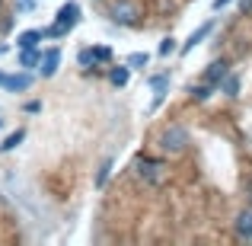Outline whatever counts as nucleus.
Segmentation results:
<instances>
[{
    "label": "nucleus",
    "instance_id": "1",
    "mask_svg": "<svg viewBox=\"0 0 252 246\" xmlns=\"http://www.w3.org/2000/svg\"><path fill=\"white\" fill-rule=\"evenodd\" d=\"M80 16H83L80 3H74V0H70V3H64L61 10L55 13V23H51V29L45 32V35H48V38H64L77 23H80Z\"/></svg>",
    "mask_w": 252,
    "mask_h": 246
},
{
    "label": "nucleus",
    "instance_id": "2",
    "mask_svg": "<svg viewBox=\"0 0 252 246\" xmlns=\"http://www.w3.org/2000/svg\"><path fill=\"white\" fill-rule=\"evenodd\" d=\"M185 144H189V131H185L182 125H169V128L160 131V147L166 150V154H182Z\"/></svg>",
    "mask_w": 252,
    "mask_h": 246
},
{
    "label": "nucleus",
    "instance_id": "3",
    "mask_svg": "<svg viewBox=\"0 0 252 246\" xmlns=\"http://www.w3.org/2000/svg\"><path fill=\"white\" fill-rule=\"evenodd\" d=\"M134 166H137V176H141L144 182H150V185L163 182V176H166V173H163L166 166H163L160 160H150V157H137Z\"/></svg>",
    "mask_w": 252,
    "mask_h": 246
},
{
    "label": "nucleus",
    "instance_id": "4",
    "mask_svg": "<svg viewBox=\"0 0 252 246\" xmlns=\"http://www.w3.org/2000/svg\"><path fill=\"white\" fill-rule=\"evenodd\" d=\"M105 61H112V48H105V45L77 51V64L80 68H96V64H105Z\"/></svg>",
    "mask_w": 252,
    "mask_h": 246
},
{
    "label": "nucleus",
    "instance_id": "5",
    "mask_svg": "<svg viewBox=\"0 0 252 246\" xmlns=\"http://www.w3.org/2000/svg\"><path fill=\"white\" fill-rule=\"evenodd\" d=\"M211 29H214V19H208V23H201V26H198V29H195V32H191V35L182 42V55H189L191 48H198V45H201L204 38L211 35Z\"/></svg>",
    "mask_w": 252,
    "mask_h": 246
},
{
    "label": "nucleus",
    "instance_id": "6",
    "mask_svg": "<svg viewBox=\"0 0 252 246\" xmlns=\"http://www.w3.org/2000/svg\"><path fill=\"white\" fill-rule=\"evenodd\" d=\"M29 83H32L29 74H3V80H0V86L6 93H23V90H29Z\"/></svg>",
    "mask_w": 252,
    "mask_h": 246
},
{
    "label": "nucleus",
    "instance_id": "7",
    "mask_svg": "<svg viewBox=\"0 0 252 246\" xmlns=\"http://www.w3.org/2000/svg\"><path fill=\"white\" fill-rule=\"evenodd\" d=\"M112 19H115L118 26L134 23V19H137V6H131V3H115V6H112Z\"/></svg>",
    "mask_w": 252,
    "mask_h": 246
},
{
    "label": "nucleus",
    "instance_id": "8",
    "mask_svg": "<svg viewBox=\"0 0 252 246\" xmlns=\"http://www.w3.org/2000/svg\"><path fill=\"white\" fill-rule=\"evenodd\" d=\"M150 86H154V103H150V112L157 109V105L163 103V99H166V86H169V74H160V77H154V80H150Z\"/></svg>",
    "mask_w": 252,
    "mask_h": 246
},
{
    "label": "nucleus",
    "instance_id": "9",
    "mask_svg": "<svg viewBox=\"0 0 252 246\" xmlns=\"http://www.w3.org/2000/svg\"><path fill=\"white\" fill-rule=\"evenodd\" d=\"M58 68H61V51H58V48L45 51V55H42V77H51Z\"/></svg>",
    "mask_w": 252,
    "mask_h": 246
},
{
    "label": "nucleus",
    "instance_id": "10",
    "mask_svg": "<svg viewBox=\"0 0 252 246\" xmlns=\"http://www.w3.org/2000/svg\"><path fill=\"white\" fill-rule=\"evenodd\" d=\"M223 77H227V64L223 61H214L208 70H204V80L208 83H223Z\"/></svg>",
    "mask_w": 252,
    "mask_h": 246
},
{
    "label": "nucleus",
    "instance_id": "11",
    "mask_svg": "<svg viewBox=\"0 0 252 246\" xmlns=\"http://www.w3.org/2000/svg\"><path fill=\"white\" fill-rule=\"evenodd\" d=\"M236 234H240L243 240H252V211H243V214L236 217Z\"/></svg>",
    "mask_w": 252,
    "mask_h": 246
},
{
    "label": "nucleus",
    "instance_id": "12",
    "mask_svg": "<svg viewBox=\"0 0 252 246\" xmlns=\"http://www.w3.org/2000/svg\"><path fill=\"white\" fill-rule=\"evenodd\" d=\"M19 64H23V68H42V55H38L35 48H23L19 51Z\"/></svg>",
    "mask_w": 252,
    "mask_h": 246
},
{
    "label": "nucleus",
    "instance_id": "13",
    "mask_svg": "<svg viewBox=\"0 0 252 246\" xmlns=\"http://www.w3.org/2000/svg\"><path fill=\"white\" fill-rule=\"evenodd\" d=\"M45 38V32H38V29H29V32H23V35H19V48H35L38 42H42Z\"/></svg>",
    "mask_w": 252,
    "mask_h": 246
},
{
    "label": "nucleus",
    "instance_id": "14",
    "mask_svg": "<svg viewBox=\"0 0 252 246\" xmlns=\"http://www.w3.org/2000/svg\"><path fill=\"white\" fill-rule=\"evenodd\" d=\"M128 77H131V68H128V64H125V68H112L109 70L112 86H125V83H128Z\"/></svg>",
    "mask_w": 252,
    "mask_h": 246
},
{
    "label": "nucleus",
    "instance_id": "15",
    "mask_svg": "<svg viewBox=\"0 0 252 246\" xmlns=\"http://www.w3.org/2000/svg\"><path fill=\"white\" fill-rule=\"evenodd\" d=\"M23 138H26V131H23V128L13 131V135H6V138H3V144H0V154H6V150L19 147V144H23Z\"/></svg>",
    "mask_w": 252,
    "mask_h": 246
},
{
    "label": "nucleus",
    "instance_id": "16",
    "mask_svg": "<svg viewBox=\"0 0 252 246\" xmlns=\"http://www.w3.org/2000/svg\"><path fill=\"white\" fill-rule=\"evenodd\" d=\"M211 93H214V83H198V86H191V96L198 99V103H204V99H211Z\"/></svg>",
    "mask_w": 252,
    "mask_h": 246
},
{
    "label": "nucleus",
    "instance_id": "17",
    "mask_svg": "<svg viewBox=\"0 0 252 246\" xmlns=\"http://www.w3.org/2000/svg\"><path fill=\"white\" fill-rule=\"evenodd\" d=\"M147 61H150V55H144V51H137V55H131V58H128V68H131V70H134V68H144Z\"/></svg>",
    "mask_w": 252,
    "mask_h": 246
},
{
    "label": "nucleus",
    "instance_id": "18",
    "mask_svg": "<svg viewBox=\"0 0 252 246\" xmlns=\"http://www.w3.org/2000/svg\"><path fill=\"white\" fill-rule=\"evenodd\" d=\"M223 93H227V96H236V93H240V80H236V77H223Z\"/></svg>",
    "mask_w": 252,
    "mask_h": 246
},
{
    "label": "nucleus",
    "instance_id": "19",
    "mask_svg": "<svg viewBox=\"0 0 252 246\" xmlns=\"http://www.w3.org/2000/svg\"><path fill=\"white\" fill-rule=\"evenodd\" d=\"M109 170H112V163L105 160V163H102V170H99V176H96V185H99V189H102V185H105V179H109Z\"/></svg>",
    "mask_w": 252,
    "mask_h": 246
},
{
    "label": "nucleus",
    "instance_id": "20",
    "mask_svg": "<svg viewBox=\"0 0 252 246\" xmlns=\"http://www.w3.org/2000/svg\"><path fill=\"white\" fill-rule=\"evenodd\" d=\"M16 10H35V0H16Z\"/></svg>",
    "mask_w": 252,
    "mask_h": 246
},
{
    "label": "nucleus",
    "instance_id": "21",
    "mask_svg": "<svg viewBox=\"0 0 252 246\" xmlns=\"http://www.w3.org/2000/svg\"><path fill=\"white\" fill-rule=\"evenodd\" d=\"M172 48H176V38H166V42H163V45H160V55H169V51H172Z\"/></svg>",
    "mask_w": 252,
    "mask_h": 246
},
{
    "label": "nucleus",
    "instance_id": "22",
    "mask_svg": "<svg viewBox=\"0 0 252 246\" xmlns=\"http://www.w3.org/2000/svg\"><path fill=\"white\" fill-rule=\"evenodd\" d=\"M240 13H252V0H240Z\"/></svg>",
    "mask_w": 252,
    "mask_h": 246
},
{
    "label": "nucleus",
    "instance_id": "23",
    "mask_svg": "<svg viewBox=\"0 0 252 246\" xmlns=\"http://www.w3.org/2000/svg\"><path fill=\"white\" fill-rule=\"evenodd\" d=\"M223 3H230V0H217V6H223Z\"/></svg>",
    "mask_w": 252,
    "mask_h": 246
},
{
    "label": "nucleus",
    "instance_id": "24",
    "mask_svg": "<svg viewBox=\"0 0 252 246\" xmlns=\"http://www.w3.org/2000/svg\"><path fill=\"white\" fill-rule=\"evenodd\" d=\"M0 80H3V74H0Z\"/></svg>",
    "mask_w": 252,
    "mask_h": 246
}]
</instances>
